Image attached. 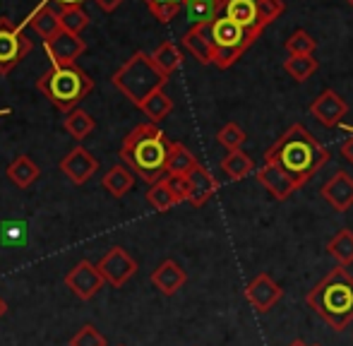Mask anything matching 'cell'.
Returning a JSON list of instances; mask_svg holds the SVG:
<instances>
[{
	"label": "cell",
	"mask_w": 353,
	"mask_h": 346,
	"mask_svg": "<svg viewBox=\"0 0 353 346\" xmlns=\"http://www.w3.org/2000/svg\"><path fill=\"white\" fill-rule=\"evenodd\" d=\"M140 111L149 118V123H161L163 118L173 111V101L163 89H159V92H154L149 99H144Z\"/></svg>",
	"instance_id": "obj_27"
},
{
	"label": "cell",
	"mask_w": 353,
	"mask_h": 346,
	"mask_svg": "<svg viewBox=\"0 0 353 346\" xmlns=\"http://www.w3.org/2000/svg\"><path fill=\"white\" fill-rule=\"evenodd\" d=\"M43 46H46V53L53 65H74V61L87 51L84 39H79V34L65 32V29L48 41H43Z\"/></svg>",
	"instance_id": "obj_10"
},
{
	"label": "cell",
	"mask_w": 353,
	"mask_h": 346,
	"mask_svg": "<svg viewBox=\"0 0 353 346\" xmlns=\"http://www.w3.org/2000/svg\"><path fill=\"white\" fill-rule=\"evenodd\" d=\"M349 5H351V8H353V0H349Z\"/></svg>",
	"instance_id": "obj_45"
},
{
	"label": "cell",
	"mask_w": 353,
	"mask_h": 346,
	"mask_svg": "<svg viewBox=\"0 0 353 346\" xmlns=\"http://www.w3.org/2000/svg\"><path fill=\"white\" fill-rule=\"evenodd\" d=\"M341 156H344V161H349L353 166V135L349 140H344V145H341Z\"/></svg>",
	"instance_id": "obj_39"
},
{
	"label": "cell",
	"mask_w": 353,
	"mask_h": 346,
	"mask_svg": "<svg viewBox=\"0 0 353 346\" xmlns=\"http://www.w3.org/2000/svg\"><path fill=\"white\" fill-rule=\"evenodd\" d=\"M101 183L113 197H123L135 187V176H132V169H128L125 164H118L108 169Z\"/></svg>",
	"instance_id": "obj_23"
},
{
	"label": "cell",
	"mask_w": 353,
	"mask_h": 346,
	"mask_svg": "<svg viewBox=\"0 0 353 346\" xmlns=\"http://www.w3.org/2000/svg\"><path fill=\"white\" fill-rule=\"evenodd\" d=\"M327 253L332 255L339 267H349L353 265V234L349 229H341L334 238L327 243Z\"/></svg>",
	"instance_id": "obj_30"
},
{
	"label": "cell",
	"mask_w": 353,
	"mask_h": 346,
	"mask_svg": "<svg viewBox=\"0 0 353 346\" xmlns=\"http://www.w3.org/2000/svg\"><path fill=\"white\" fill-rule=\"evenodd\" d=\"M320 63H317L315 56H288L283 61V70H286L288 77H293L296 82H305L310 80L317 72Z\"/></svg>",
	"instance_id": "obj_29"
},
{
	"label": "cell",
	"mask_w": 353,
	"mask_h": 346,
	"mask_svg": "<svg viewBox=\"0 0 353 346\" xmlns=\"http://www.w3.org/2000/svg\"><path fill=\"white\" fill-rule=\"evenodd\" d=\"M70 346H106V337L94 325H84L70 339Z\"/></svg>",
	"instance_id": "obj_37"
},
{
	"label": "cell",
	"mask_w": 353,
	"mask_h": 346,
	"mask_svg": "<svg viewBox=\"0 0 353 346\" xmlns=\"http://www.w3.org/2000/svg\"><path fill=\"white\" fill-rule=\"evenodd\" d=\"M61 24L65 32H72V34H82L89 24V17L79 5H72V8H63L61 12Z\"/></svg>",
	"instance_id": "obj_34"
},
{
	"label": "cell",
	"mask_w": 353,
	"mask_h": 346,
	"mask_svg": "<svg viewBox=\"0 0 353 346\" xmlns=\"http://www.w3.org/2000/svg\"><path fill=\"white\" fill-rule=\"evenodd\" d=\"M228 19L245 29H260V14H257V0H228L226 10H223Z\"/></svg>",
	"instance_id": "obj_20"
},
{
	"label": "cell",
	"mask_w": 353,
	"mask_h": 346,
	"mask_svg": "<svg viewBox=\"0 0 353 346\" xmlns=\"http://www.w3.org/2000/svg\"><path fill=\"white\" fill-rule=\"evenodd\" d=\"M37 87L53 106L70 113L84 96L92 94L94 80L74 63V65H53L46 75L39 77Z\"/></svg>",
	"instance_id": "obj_4"
},
{
	"label": "cell",
	"mask_w": 353,
	"mask_h": 346,
	"mask_svg": "<svg viewBox=\"0 0 353 346\" xmlns=\"http://www.w3.org/2000/svg\"><path fill=\"white\" fill-rule=\"evenodd\" d=\"M286 10L283 0H257V14H260V27L265 29L267 24H272L274 19H279Z\"/></svg>",
	"instance_id": "obj_36"
},
{
	"label": "cell",
	"mask_w": 353,
	"mask_h": 346,
	"mask_svg": "<svg viewBox=\"0 0 353 346\" xmlns=\"http://www.w3.org/2000/svg\"><path fill=\"white\" fill-rule=\"evenodd\" d=\"M103 284H106L103 274L99 272V267L92 265L89 260H79L65 274V286L82 301H92L94 296L101 291Z\"/></svg>",
	"instance_id": "obj_9"
},
{
	"label": "cell",
	"mask_w": 353,
	"mask_h": 346,
	"mask_svg": "<svg viewBox=\"0 0 353 346\" xmlns=\"http://www.w3.org/2000/svg\"><path fill=\"white\" fill-rule=\"evenodd\" d=\"M322 197L336 212H349L353 207V176L346 171H336L330 181L322 185Z\"/></svg>",
	"instance_id": "obj_16"
},
{
	"label": "cell",
	"mask_w": 353,
	"mask_h": 346,
	"mask_svg": "<svg viewBox=\"0 0 353 346\" xmlns=\"http://www.w3.org/2000/svg\"><path fill=\"white\" fill-rule=\"evenodd\" d=\"M310 113L322 123L325 128H336L349 113V103L332 89H325L315 101L310 103Z\"/></svg>",
	"instance_id": "obj_12"
},
{
	"label": "cell",
	"mask_w": 353,
	"mask_h": 346,
	"mask_svg": "<svg viewBox=\"0 0 353 346\" xmlns=\"http://www.w3.org/2000/svg\"><path fill=\"white\" fill-rule=\"evenodd\" d=\"M97 3H99V8H101V10H106V12H113V10H116L118 5L123 3V0H97Z\"/></svg>",
	"instance_id": "obj_40"
},
{
	"label": "cell",
	"mask_w": 353,
	"mask_h": 346,
	"mask_svg": "<svg viewBox=\"0 0 353 346\" xmlns=\"http://www.w3.org/2000/svg\"><path fill=\"white\" fill-rule=\"evenodd\" d=\"M200 161L195 159L190 150L181 142H171V152H168V164H166V176H183L188 178L192 171L197 169Z\"/></svg>",
	"instance_id": "obj_21"
},
{
	"label": "cell",
	"mask_w": 353,
	"mask_h": 346,
	"mask_svg": "<svg viewBox=\"0 0 353 346\" xmlns=\"http://www.w3.org/2000/svg\"><path fill=\"white\" fill-rule=\"evenodd\" d=\"M168 77L157 68L152 56L144 51L132 53V58L113 75V87L123 92L137 108L142 106L144 99H149L154 92L163 89Z\"/></svg>",
	"instance_id": "obj_5"
},
{
	"label": "cell",
	"mask_w": 353,
	"mask_h": 346,
	"mask_svg": "<svg viewBox=\"0 0 353 346\" xmlns=\"http://www.w3.org/2000/svg\"><path fill=\"white\" fill-rule=\"evenodd\" d=\"M260 29H245L228 19L226 14L212 22V37H214V65L219 70L231 68L252 43L260 39Z\"/></svg>",
	"instance_id": "obj_6"
},
{
	"label": "cell",
	"mask_w": 353,
	"mask_h": 346,
	"mask_svg": "<svg viewBox=\"0 0 353 346\" xmlns=\"http://www.w3.org/2000/svg\"><path fill=\"white\" fill-rule=\"evenodd\" d=\"M39 176H41V171H39V166L34 164L29 156H17V159L8 166V178L17 187H29Z\"/></svg>",
	"instance_id": "obj_25"
},
{
	"label": "cell",
	"mask_w": 353,
	"mask_h": 346,
	"mask_svg": "<svg viewBox=\"0 0 353 346\" xmlns=\"http://www.w3.org/2000/svg\"><path fill=\"white\" fill-rule=\"evenodd\" d=\"M188 187H190V197H188V202H190L192 207H205L207 202L212 200L214 192L219 190V183H216V178L205 169V166L197 164V169L188 176Z\"/></svg>",
	"instance_id": "obj_18"
},
{
	"label": "cell",
	"mask_w": 353,
	"mask_h": 346,
	"mask_svg": "<svg viewBox=\"0 0 353 346\" xmlns=\"http://www.w3.org/2000/svg\"><path fill=\"white\" fill-rule=\"evenodd\" d=\"M228 0H185L183 8L192 24H212L221 17Z\"/></svg>",
	"instance_id": "obj_19"
},
{
	"label": "cell",
	"mask_w": 353,
	"mask_h": 346,
	"mask_svg": "<svg viewBox=\"0 0 353 346\" xmlns=\"http://www.w3.org/2000/svg\"><path fill=\"white\" fill-rule=\"evenodd\" d=\"M183 46L188 48L192 58L202 65L214 63V37H212V24H192L185 34H183Z\"/></svg>",
	"instance_id": "obj_15"
},
{
	"label": "cell",
	"mask_w": 353,
	"mask_h": 346,
	"mask_svg": "<svg viewBox=\"0 0 353 346\" xmlns=\"http://www.w3.org/2000/svg\"><path fill=\"white\" fill-rule=\"evenodd\" d=\"M255 176H257V181H260L262 185L267 187V192H270V195L274 197L276 202L288 200V197H291L293 192L301 187L291 176H288L286 171L281 169L279 164H270V161H265V166H262V169L257 171Z\"/></svg>",
	"instance_id": "obj_13"
},
{
	"label": "cell",
	"mask_w": 353,
	"mask_h": 346,
	"mask_svg": "<svg viewBox=\"0 0 353 346\" xmlns=\"http://www.w3.org/2000/svg\"><path fill=\"white\" fill-rule=\"evenodd\" d=\"M283 48L288 51V56H312L317 48V41L305 32V29H296V32L286 39Z\"/></svg>",
	"instance_id": "obj_32"
},
{
	"label": "cell",
	"mask_w": 353,
	"mask_h": 346,
	"mask_svg": "<svg viewBox=\"0 0 353 346\" xmlns=\"http://www.w3.org/2000/svg\"><path fill=\"white\" fill-rule=\"evenodd\" d=\"M29 24H32V29L43 39V41H48V39H53L56 34L63 32L61 14L53 12V8H48L46 3H43L41 8L29 17Z\"/></svg>",
	"instance_id": "obj_22"
},
{
	"label": "cell",
	"mask_w": 353,
	"mask_h": 346,
	"mask_svg": "<svg viewBox=\"0 0 353 346\" xmlns=\"http://www.w3.org/2000/svg\"><path fill=\"white\" fill-rule=\"evenodd\" d=\"M29 51H32V41L24 37L22 27L0 19V75H8Z\"/></svg>",
	"instance_id": "obj_7"
},
{
	"label": "cell",
	"mask_w": 353,
	"mask_h": 346,
	"mask_svg": "<svg viewBox=\"0 0 353 346\" xmlns=\"http://www.w3.org/2000/svg\"><path fill=\"white\" fill-rule=\"evenodd\" d=\"M0 19H3V17H0Z\"/></svg>",
	"instance_id": "obj_47"
},
{
	"label": "cell",
	"mask_w": 353,
	"mask_h": 346,
	"mask_svg": "<svg viewBox=\"0 0 353 346\" xmlns=\"http://www.w3.org/2000/svg\"><path fill=\"white\" fill-rule=\"evenodd\" d=\"M99 272L103 274L106 284H111L113 289H121L125 286L132 276L137 274V262L135 258L128 255V250H123L121 245H113L108 253L101 255V260L97 262Z\"/></svg>",
	"instance_id": "obj_8"
},
{
	"label": "cell",
	"mask_w": 353,
	"mask_h": 346,
	"mask_svg": "<svg viewBox=\"0 0 353 346\" xmlns=\"http://www.w3.org/2000/svg\"><path fill=\"white\" fill-rule=\"evenodd\" d=\"M61 171L65 173L68 181H72L74 185H82V183H87L99 171V161L84 147H74V150H70L63 156Z\"/></svg>",
	"instance_id": "obj_14"
},
{
	"label": "cell",
	"mask_w": 353,
	"mask_h": 346,
	"mask_svg": "<svg viewBox=\"0 0 353 346\" xmlns=\"http://www.w3.org/2000/svg\"><path fill=\"white\" fill-rule=\"evenodd\" d=\"M0 116H8V108H5V111H0Z\"/></svg>",
	"instance_id": "obj_44"
},
{
	"label": "cell",
	"mask_w": 353,
	"mask_h": 346,
	"mask_svg": "<svg viewBox=\"0 0 353 346\" xmlns=\"http://www.w3.org/2000/svg\"><path fill=\"white\" fill-rule=\"evenodd\" d=\"M305 303L336 332L353 323V276L346 267L332 269L305 296Z\"/></svg>",
	"instance_id": "obj_3"
},
{
	"label": "cell",
	"mask_w": 353,
	"mask_h": 346,
	"mask_svg": "<svg viewBox=\"0 0 353 346\" xmlns=\"http://www.w3.org/2000/svg\"><path fill=\"white\" fill-rule=\"evenodd\" d=\"M216 140H219V145L226 147L228 152H238L243 145H245L248 135H245V130L238 125V123H226V125L219 130Z\"/></svg>",
	"instance_id": "obj_33"
},
{
	"label": "cell",
	"mask_w": 353,
	"mask_h": 346,
	"mask_svg": "<svg viewBox=\"0 0 353 346\" xmlns=\"http://www.w3.org/2000/svg\"><path fill=\"white\" fill-rule=\"evenodd\" d=\"M144 3H147V8L152 10V14L159 22H171L181 12L185 0H144Z\"/></svg>",
	"instance_id": "obj_35"
},
{
	"label": "cell",
	"mask_w": 353,
	"mask_h": 346,
	"mask_svg": "<svg viewBox=\"0 0 353 346\" xmlns=\"http://www.w3.org/2000/svg\"><path fill=\"white\" fill-rule=\"evenodd\" d=\"M188 274L176 260H163L157 269L152 272V284L161 291L163 296H173L185 286Z\"/></svg>",
	"instance_id": "obj_17"
},
{
	"label": "cell",
	"mask_w": 353,
	"mask_h": 346,
	"mask_svg": "<svg viewBox=\"0 0 353 346\" xmlns=\"http://www.w3.org/2000/svg\"><path fill=\"white\" fill-rule=\"evenodd\" d=\"M168 152H171V142L166 140L161 128L157 123H142L125 135L118 156L144 183L154 185L166 176Z\"/></svg>",
	"instance_id": "obj_2"
},
{
	"label": "cell",
	"mask_w": 353,
	"mask_h": 346,
	"mask_svg": "<svg viewBox=\"0 0 353 346\" xmlns=\"http://www.w3.org/2000/svg\"><path fill=\"white\" fill-rule=\"evenodd\" d=\"M5 310H8V303H5V301L0 298V318H3V315H5Z\"/></svg>",
	"instance_id": "obj_42"
},
{
	"label": "cell",
	"mask_w": 353,
	"mask_h": 346,
	"mask_svg": "<svg viewBox=\"0 0 353 346\" xmlns=\"http://www.w3.org/2000/svg\"><path fill=\"white\" fill-rule=\"evenodd\" d=\"M312 346H320V344H312Z\"/></svg>",
	"instance_id": "obj_46"
},
{
	"label": "cell",
	"mask_w": 353,
	"mask_h": 346,
	"mask_svg": "<svg viewBox=\"0 0 353 346\" xmlns=\"http://www.w3.org/2000/svg\"><path fill=\"white\" fill-rule=\"evenodd\" d=\"M63 128L68 130V135H72L77 142H82L84 137H89L94 132V128H97V123H94V118L89 116L87 111H82V108H74L65 116V121H63Z\"/></svg>",
	"instance_id": "obj_28"
},
{
	"label": "cell",
	"mask_w": 353,
	"mask_h": 346,
	"mask_svg": "<svg viewBox=\"0 0 353 346\" xmlns=\"http://www.w3.org/2000/svg\"><path fill=\"white\" fill-rule=\"evenodd\" d=\"M288 346H307L305 342H303V339H293V342L291 344H288Z\"/></svg>",
	"instance_id": "obj_43"
},
{
	"label": "cell",
	"mask_w": 353,
	"mask_h": 346,
	"mask_svg": "<svg viewBox=\"0 0 353 346\" xmlns=\"http://www.w3.org/2000/svg\"><path fill=\"white\" fill-rule=\"evenodd\" d=\"M221 171L226 173L231 181H243V178H248L252 171H255V161H252L243 150L228 152L221 161Z\"/></svg>",
	"instance_id": "obj_24"
},
{
	"label": "cell",
	"mask_w": 353,
	"mask_h": 346,
	"mask_svg": "<svg viewBox=\"0 0 353 346\" xmlns=\"http://www.w3.org/2000/svg\"><path fill=\"white\" fill-rule=\"evenodd\" d=\"M152 61L157 63V68L163 72L166 77H171L173 72L181 68L183 63V53L178 51V46L173 41H163L161 46L157 48V51L152 53Z\"/></svg>",
	"instance_id": "obj_26"
},
{
	"label": "cell",
	"mask_w": 353,
	"mask_h": 346,
	"mask_svg": "<svg viewBox=\"0 0 353 346\" xmlns=\"http://www.w3.org/2000/svg\"><path fill=\"white\" fill-rule=\"evenodd\" d=\"M147 202L157 212H168V210H173V207L178 205V200H176V195H173L171 185H168V178L166 176H163L161 181L154 183V185H149Z\"/></svg>",
	"instance_id": "obj_31"
},
{
	"label": "cell",
	"mask_w": 353,
	"mask_h": 346,
	"mask_svg": "<svg viewBox=\"0 0 353 346\" xmlns=\"http://www.w3.org/2000/svg\"><path fill=\"white\" fill-rule=\"evenodd\" d=\"M168 178V185H171L173 195H176L178 205L181 202H188V197H190V187H188V178L183 176H166Z\"/></svg>",
	"instance_id": "obj_38"
},
{
	"label": "cell",
	"mask_w": 353,
	"mask_h": 346,
	"mask_svg": "<svg viewBox=\"0 0 353 346\" xmlns=\"http://www.w3.org/2000/svg\"><path fill=\"white\" fill-rule=\"evenodd\" d=\"M265 161L279 164L303 187L330 161V150L303 123H293L279 140L267 150Z\"/></svg>",
	"instance_id": "obj_1"
},
{
	"label": "cell",
	"mask_w": 353,
	"mask_h": 346,
	"mask_svg": "<svg viewBox=\"0 0 353 346\" xmlns=\"http://www.w3.org/2000/svg\"><path fill=\"white\" fill-rule=\"evenodd\" d=\"M58 3H61L63 8H72V5H79L82 0H58Z\"/></svg>",
	"instance_id": "obj_41"
},
{
	"label": "cell",
	"mask_w": 353,
	"mask_h": 346,
	"mask_svg": "<svg viewBox=\"0 0 353 346\" xmlns=\"http://www.w3.org/2000/svg\"><path fill=\"white\" fill-rule=\"evenodd\" d=\"M281 296H283V289L272 279L270 274H267V272L257 274L245 289L248 303H250L257 313H270V310L281 301Z\"/></svg>",
	"instance_id": "obj_11"
}]
</instances>
